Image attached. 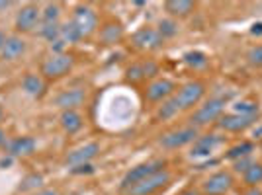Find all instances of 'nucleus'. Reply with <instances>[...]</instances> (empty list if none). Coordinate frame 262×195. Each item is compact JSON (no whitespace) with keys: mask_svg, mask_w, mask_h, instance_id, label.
Listing matches in <instances>:
<instances>
[{"mask_svg":"<svg viewBox=\"0 0 262 195\" xmlns=\"http://www.w3.org/2000/svg\"><path fill=\"white\" fill-rule=\"evenodd\" d=\"M84 100H86L84 88H69L55 98V106L61 111H69V109H78L84 104Z\"/></svg>","mask_w":262,"mask_h":195,"instance_id":"nucleus-17","label":"nucleus"},{"mask_svg":"<svg viewBox=\"0 0 262 195\" xmlns=\"http://www.w3.org/2000/svg\"><path fill=\"white\" fill-rule=\"evenodd\" d=\"M258 115H243V113H227V115H221L217 121V125L223 131H229V133H241V131L249 129L256 123Z\"/></svg>","mask_w":262,"mask_h":195,"instance_id":"nucleus-16","label":"nucleus"},{"mask_svg":"<svg viewBox=\"0 0 262 195\" xmlns=\"http://www.w3.org/2000/svg\"><path fill=\"white\" fill-rule=\"evenodd\" d=\"M98 37L104 45H116L123 39V26L116 20H108L98 28Z\"/></svg>","mask_w":262,"mask_h":195,"instance_id":"nucleus-20","label":"nucleus"},{"mask_svg":"<svg viewBox=\"0 0 262 195\" xmlns=\"http://www.w3.org/2000/svg\"><path fill=\"white\" fill-rule=\"evenodd\" d=\"M61 6L57 2H49L41 8V23H59Z\"/></svg>","mask_w":262,"mask_h":195,"instance_id":"nucleus-26","label":"nucleus"},{"mask_svg":"<svg viewBox=\"0 0 262 195\" xmlns=\"http://www.w3.org/2000/svg\"><path fill=\"white\" fill-rule=\"evenodd\" d=\"M59 125H61V129L65 131V133L75 135V133H78V131L82 129L84 119H82V115H80L78 109H69V111H61V115H59Z\"/></svg>","mask_w":262,"mask_h":195,"instance_id":"nucleus-21","label":"nucleus"},{"mask_svg":"<svg viewBox=\"0 0 262 195\" xmlns=\"http://www.w3.org/2000/svg\"><path fill=\"white\" fill-rule=\"evenodd\" d=\"M172 182V172L168 168H164L161 172L149 176L147 180L139 182L137 185H133L131 189H127V195H155L159 191H163L166 185Z\"/></svg>","mask_w":262,"mask_h":195,"instance_id":"nucleus-6","label":"nucleus"},{"mask_svg":"<svg viewBox=\"0 0 262 195\" xmlns=\"http://www.w3.org/2000/svg\"><path fill=\"white\" fill-rule=\"evenodd\" d=\"M159 75V65L155 63L153 59H143L137 61L131 66H127L125 70V78L129 82H145V80H151Z\"/></svg>","mask_w":262,"mask_h":195,"instance_id":"nucleus-13","label":"nucleus"},{"mask_svg":"<svg viewBox=\"0 0 262 195\" xmlns=\"http://www.w3.org/2000/svg\"><path fill=\"white\" fill-rule=\"evenodd\" d=\"M252 160H251V156H245V158H239V160H235V172H247L249 168L252 166Z\"/></svg>","mask_w":262,"mask_h":195,"instance_id":"nucleus-33","label":"nucleus"},{"mask_svg":"<svg viewBox=\"0 0 262 195\" xmlns=\"http://www.w3.org/2000/svg\"><path fill=\"white\" fill-rule=\"evenodd\" d=\"M98 154H100L98 142H84V144H80L77 149L67 152L63 162L69 168H77V166H82V164H90Z\"/></svg>","mask_w":262,"mask_h":195,"instance_id":"nucleus-10","label":"nucleus"},{"mask_svg":"<svg viewBox=\"0 0 262 195\" xmlns=\"http://www.w3.org/2000/svg\"><path fill=\"white\" fill-rule=\"evenodd\" d=\"M247 59H249V63L254 66H262V45H256V47H252L249 55H247Z\"/></svg>","mask_w":262,"mask_h":195,"instance_id":"nucleus-32","label":"nucleus"},{"mask_svg":"<svg viewBox=\"0 0 262 195\" xmlns=\"http://www.w3.org/2000/svg\"><path fill=\"white\" fill-rule=\"evenodd\" d=\"M164 168H166V160H161V158H153V160H147V162H141V164H137V166H133L129 172L121 178V184H120L121 191H127L133 185H137L139 182L147 180L149 176L161 172Z\"/></svg>","mask_w":262,"mask_h":195,"instance_id":"nucleus-1","label":"nucleus"},{"mask_svg":"<svg viewBox=\"0 0 262 195\" xmlns=\"http://www.w3.org/2000/svg\"><path fill=\"white\" fill-rule=\"evenodd\" d=\"M233 187V176L229 172H215L202 182L204 195H223Z\"/></svg>","mask_w":262,"mask_h":195,"instance_id":"nucleus-14","label":"nucleus"},{"mask_svg":"<svg viewBox=\"0 0 262 195\" xmlns=\"http://www.w3.org/2000/svg\"><path fill=\"white\" fill-rule=\"evenodd\" d=\"M245 195H262V193L258 191V189H256V187H251V189H249V191H247Z\"/></svg>","mask_w":262,"mask_h":195,"instance_id":"nucleus-39","label":"nucleus"},{"mask_svg":"<svg viewBox=\"0 0 262 195\" xmlns=\"http://www.w3.org/2000/svg\"><path fill=\"white\" fill-rule=\"evenodd\" d=\"M225 106H227V102H225L223 98H213V100H209V102H206L204 106H200V108L194 111V115L190 117V125L198 129V127H204V125L213 123V121L219 119V117L223 115Z\"/></svg>","mask_w":262,"mask_h":195,"instance_id":"nucleus-5","label":"nucleus"},{"mask_svg":"<svg viewBox=\"0 0 262 195\" xmlns=\"http://www.w3.org/2000/svg\"><path fill=\"white\" fill-rule=\"evenodd\" d=\"M262 135V129H258V131H254V137H260Z\"/></svg>","mask_w":262,"mask_h":195,"instance_id":"nucleus-42","label":"nucleus"},{"mask_svg":"<svg viewBox=\"0 0 262 195\" xmlns=\"http://www.w3.org/2000/svg\"><path fill=\"white\" fill-rule=\"evenodd\" d=\"M178 111H180V109H178V106H176L174 100H172V96H170L168 100H164L161 108L157 109V119H159V121L170 119V117H174Z\"/></svg>","mask_w":262,"mask_h":195,"instance_id":"nucleus-28","label":"nucleus"},{"mask_svg":"<svg viewBox=\"0 0 262 195\" xmlns=\"http://www.w3.org/2000/svg\"><path fill=\"white\" fill-rule=\"evenodd\" d=\"M159 33L163 35V39H166V37H174L176 33H178V23L172 20V18H164V20H161L159 22Z\"/></svg>","mask_w":262,"mask_h":195,"instance_id":"nucleus-29","label":"nucleus"},{"mask_svg":"<svg viewBox=\"0 0 262 195\" xmlns=\"http://www.w3.org/2000/svg\"><path fill=\"white\" fill-rule=\"evenodd\" d=\"M243 180H245V184L249 185V187H256L258 184H262V164H252L251 168L243 174Z\"/></svg>","mask_w":262,"mask_h":195,"instance_id":"nucleus-27","label":"nucleus"},{"mask_svg":"<svg viewBox=\"0 0 262 195\" xmlns=\"http://www.w3.org/2000/svg\"><path fill=\"white\" fill-rule=\"evenodd\" d=\"M8 8H10V2H6V0L0 2V10H8Z\"/></svg>","mask_w":262,"mask_h":195,"instance_id":"nucleus-40","label":"nucleus"},{"mask_svg":"<svg viewBox=\"0 0 262 195\" xmlns=\"http://www.w3.org/2000/svg\"><path fill=\"white\" fill-rule=\"evenodd\" d=\"M32 195H61V191L55 189V187H43V189H39V191H35Z\"/></svg>","mask_w":262,"mask_h":195,"instance_id":"nucleus-35","label":"nucleus"},{"mask_svg":"<svg viewBox=\"0 0 262 195\" xmlns=\"http://www.w3.org/2000/svg\"><path fill=\"white\" fill-rule=\"evenodd\" d=\"M198 137V129L192 127V125H186V127H180V129H172L168 133L161 135L159 139V147L164 149V151H178L182 147H188V144H194Z\"/></svg>","mask_w":262,"mask_h":195,"instance_id":"nucleus-3","label":"nucleus"},{"mask_svg":"<svg viewBox=\"0 0 262 195\" xmlns=\"http://www.w3.org/2000/svg\"><path fill=\"white\" fill-rule=\"evenodd\" d=\"M204 94H206V84L200 80H192V82H186L184 86L178 88L172 94V100L178 106V109L184 111V109H192L194 106H198L202 102Z\"/></svg>","mask_w":262,"mask_h":195,"instance_id":"nucleus-4","label":"nucleus"},{"mask_svg":"<svg viewBox=\"0 0 262 195\" xmlns=\"http://www.w3.org/2000/svg\"><path fill=\"white\" fill-rule=\"evenodd\" d=\"M43 184H45L43 174L30 172V174H26V176L22 178L20 185L16 187V193H28V195H32V193H35V191H39V189H43V187H45Z\"/></svg>","mask_w":262,"mask_h":195,"instance_id":"nucleus-22","label":"nucleus"},{"mask_svg":"<svg viewBox=\"0 0 262 195\" xmlns=\"http://www.w3.org/2000/svg\"><path fill=\"white\" fill-rule=\"evenodd\" d=\"M73 23L78 28L82 37H90L92 33L98 32V14L88 4H78L73 12Z\"/></svg>","mask_w":262,"mask_h":195,"instance_id":"nucleus-8","label":"nucleus"},{"mask_svg":"<svg viewBox=\"0 0 262 195\" xmlns=\"http://www.w3.org/2000/svg\"><path fill=\"white\" fill-rule=\"evenodd\" d=\"M59 39H63L67 45V43H78V41L84 39V37L80 35L78 28L73 23V20H71V22H67L61 26V37H59Z\"/></svg>","mask_w":262,"mask_h":195,"instance_id":"nucleus-25","label":"nucleus"},{"mask_svg":"<svg viewBox=\"0 0 262 195\" xmlns=\"http://www.w3.org/2000/svg\"><path fill=\"white\" fill-rule=\"evenodd\" d=\"M252 151H254V144L251 141H243L239 144H235V147H231L225 156L229 160H239V158H245V156H251Z\"/></svg>","mask_w":262,"mask_h":195,"instance_id":"nucleus-24","label":"nucleus"},{"mask_svg":"<svg viewBox=\"0 0 262 195\" xmlns=\"http://www.w3.org/2000/svg\"><path fill=\"white\" fill-rule=\"evenodd\" d=\"M196 8V4L192 0H168L164 2V10L168 12V16L174 20V18H184L190 16Z\"/></svg>","mask_w":262,"mask_h":195,"instance_id":"nucleus-23","label":"nucleus"},{"mask_svg":"<svg viewBox=\"0 0 262 195\" xmlns=\"http://www.w3.org/2000/svg\"><path fill=\"white\" fill-rule=\"evenodd\" d=\"M2 119H4V109L0 108V121H2Z\"/></svg>","mask_w":262,"mask_h":195,"instance_id":"nucleus-43","label":"nucleus"},{"mask_svg":"<svg viewBox=\"0 0 262 195\" xmlns=\"http://www.w3.org/2000/svg\"><path fill=\"white\" fill-rule=\"evenodd\" d=\"M252 35H262V23H254L251 30Z\"/></svg>","mask_w":262,"mask_h":195,"instance_id":"nucleus-37","label":"nucleus"},{"mask_svg":"<svg viewBox=\"0 0 262 195\" xmlns=\"http://www.w3.org/2000/svg\"><path fill=\"white\" fill-rule=\"evenodd\" d=\"M22 90L28 96L39 100V98H43L45 92H47V80H45L41 75H37V72H28V75H24V78H22Z\"/></svg>","mask_w":262,"mask_h":195,"instance_id":"nucleus-19","label":"nucleus"},{"mask_svg":"<svg viewBox=\"0 0 262 195\" xmlns=\"http://www.w3.org/2000/svg\"><path fill=\"white\" fill-rule=\"evenodd\" d=\"M184 63L192 68H202V66L208 65V59L206 55L200 53V51H192V53H186L184 55Z\"/></svg>","mask_w":262,"mask_h":195,"instance_id":"nucleus-30","label":"nucleus"},{"mask_svg":"<svg viewBox=\"0 0 262 195\" xmlns=\"http://www.w3.org/2000/svg\"><path fill=\"white\" fill-rule=\"evenodd\" d=\"M71 172L73 174H90V172H94V168H92V164H82V166H77V168H71Z\"/></svg>","mask_w":262,"mask_h":195,"instance_id":"nucleus-34","label":"nucleus"},{"mask_svg":"<svg viewBox=\"0 0 262 195\" xmlns=\"http://www.w3.org/2000/svg\"><path fill=\"white\" fill-rule=\"evenodd\" d=\"M6 39H8L6 32H4V30H0V51H2V47H4V43H6Z\"/></svg>","mask_w":262,"mask_h":195,"instance_id":"nucleus-38","label":"nucleus"},{"mask_svg":"<svg viewBox=\"0 0 262 195\" xmlns=\"http://www.w3.org/2000/svg\"><path fill=\"white\" fill-rule=\"evenodd\" d=\"M180 195H198V191H194V189H186V191H182Z\"/></svg>","mask_w":262,"mask_h":195,"instance_id":"nucleus-41","label":"nucleus"},{"mask_svg":"<svg viewBox=\"0 0 262 195\" xmlns=\"http://www.w3.org/2000/svg\"><path fill=\"white\" fill-rule=\"evenodd\" d=\"M41 26V8L37 4H26L22 6L18 14H16V20H14V28L16 33H32Z\"/></svg>","mask_w":262,"mask_h":195,"instance_id":"nucleus-7","label":"nucleus"},{"mask_svg":"<svg viewBox=\"0 0 262 195\" xmlns=\"http://www.w3.org/2000/svg\"><path fill=\"white\" fill-rule=\"evenodd\" d=\"M174 92L176 86L172 80H168V78H153L145 88V100L151 102V104H159V102L168 100Z\"/></svg>","mask_w":262,"mask_h":195,"instance_id":"nucleus-11","label":"nucleus"},{"mask_svg":"<svg viewBox=\"0 0 262 195\" xmlns=\"http://www.w3.org/2000/svg\"><path fill=\"white\" fill-rule=\"evenodd\" d=\"M164 43L163 35L159 33L157 28H141L131 35V45L137 49V51H155Z\"/></svg>","mask_w":262,"mask_h":195,"instance_id":"nucleus-9","label":"nucleus"},{"mask_svg":"<svg viewBox=\"0 0 262 195\" xmlns=\"http://www.w3.org/2000/svg\"><path fill=\"white\" fill-rule=\"evenodd\" d=\"M4 149L10 158H28V156H33L37 151V141L30 135H22V137L10 139Z\"/></svg>","mask_w":262,"mask_h":195,"instance_id":"nucleus-12","label":"nucleus"},{"mask_svg":"<svg viewBox=\"0 0 262 195\" xmlns=\"http://www.w3.org/2000/svg\"><path fill=\"white\" fill-rule=\"evenodd\" d=\"M26 51H28L26 39H24L20 33H12V35H8L6 43H4L2 51H0V59L4 63H14V61L22 59L24 55H26Z\"/></svg>","mask_w":262,"mask_h":195,"instance_id":"nucleus-15","label":"nucleus"},{"mask_svg":"<svg viewBox=\"0 0 262 195\" xmlns=\"http://www.w3.org/2000/svg\"><path fill=\"white\" fill-rule=\"evenodd\" d=\"M235 113H243V115H258V106L254 102H239L235 106Z\"/></svg>","mask_w":262,"mask_h":195,"instance_id":"nucleus-31","label":"nucleus"},{"mask_svg":"<svg viewBox=\"0 0 262 195\" xmlns=\"http://www.w3.org/2000/svg\"><path fill=\"white\" fill-rule=\"evenodd\" d=\"M6 142H8V137H6V131L0 127V149L2 147H6Z\"/></svg>","mask_w":262,"mask_h":195,"instance_id":"nucleus-36","label":"nucleus"},{"mask_svg":"<svg viewBox=\"0 0 262 195\" xmlns=\"http://www.w3.org/2000/svg\"><path fill=\"white\" fill-rule=\"evenodd\" d=\"M219 144H221V139H219L217 135H202L192 144L190 156L192 158H206L209 154H213V151L217 149Z\"/></svg>","mask_w":262,"mask_h":195,"instance_id":"nucleus-18","label":"nucleus"},{"mask_svg":"<svg viewBox=\"0 0 262 195\" xmlns=\"http://www.w3.org/2000/svg\"><path fill=\"white\" fill-rule=\"evenodd\" d=\"M75 66V59L73 55L65 53H53L49 55L41 63V70L39 75L43 76L45 80H57V78H63L65 75H69Z\"/></svg>","mask_w":262,"mask_h":195,"instance_id":"nucleus-2","label":"nucleus"}]
</instances>
